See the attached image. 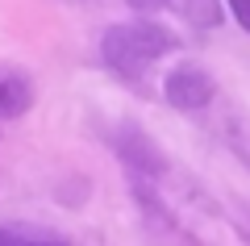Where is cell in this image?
I'll return each mask as SVG.
<instances>
[{"instance_id":"cell-6","label":"cell","mask_w":250,"mask_h":246,"mask_svg":"<svg viewBox=\"0 0 250 246\" xmlns=\"http://www.w3.org/2000/svg\"><path fill=\"white\" fill-rule=\"evenodd\" d=\"M225 4H229V13L238 17V25L250 34V0H225Z\"/></svg>"},{"instance_id":"cell-5","label":"cell","mask_w":250,"mask_h":246,"mask_svg":"<svg viewBox=\"0 0 250 246\" xmlns=\"http://www.w3.org/2000/svg\"><path fill=\"white\" fill-rule=\"evenodd\" d=\"M171 9H175L179 17H188L192 25H217V21H221V4H217V0H175Z\"/></svg>"},{"instance_id":"cell-4","label":"cell","mask_w":250,"mask_h":246,"mask_svg":"<svg viewBox=\"0 0 250 246\" xmlns=\"http://www.w3.org/2000/svg\"><path fill=\"white\" fill-rule=\"evenodd\" d=\"M0 246H71V242L59 238V234H50V229L13 221V225H0Z\"/></svg>"},{"instance_id":"cell-8","label":"cell","mask_w":250,"mask_h":246,"mask_svg":"<svg viewBox=\"0 0 250 246\" xmlns=\"http://www.w3.org/2000/svg\"><path fill=\"white\" fill-rule=\"evenodd\" d=\"M238 234L250 242V209H242V213H238Z\"/></svg>"},{"instance_id":"cell-1","label":"cell","mask_w":250,"mask_h":246,"mask_svg":"<svg viewBox=\"0 0 250 246\" xmlns=\"http://www.w3.org/2000/svg\"><path fill=\"white\" fill-rule=\"evenodd\" d=\"M171 50H179V42L159 21H121V25H108V34L100 38V59L117 75H129V79L146 75Z\"/></svg>"},{"instance_id":"cell-2","label":"cell","mask_w":250,"mask_h":246,"mask_svg":"<svg viewBox=\"0 0 250 246\" xmlns=\"http://www.w3.org/2000/svg\"><path fill=\"white\" fill-rule=\"evenodd\" d=\"M163 92H167V100L175 109L196 113V109H205L208 100H213V79H208L200 67H175L167 75V84H163Z\"/></svg>"},{"instance_id":"cell-3","label":"cell","mask_w":250,"mask_h":246,"mask_svg":"<svg viewBox=\"0 0 250 246\" xmlns=\"http://www.w3.org/2000/svg\"><path fill=\"white\" fill-rule=\"evenodd\" d=\"M34 105V84L25 71L17 67H0V121H17Z\"/></svg>"},{"instance_id":"cell-7","label":"cell","mask_w":250,"mask_h":246,"mask_svg":"<svg viewBox=\"0 0 250 246\" xmlns=\"http://www.w3.org/2000/svg\"><path fill=\"white\" fill-rule=\"evenodd\" d=\"M129 4H134L138 13H154V9H171L175 0H129Z\"/></svg>"}]
</instances>
